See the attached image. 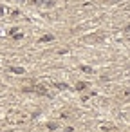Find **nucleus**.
Returning a JSON list of instances; mask_svg holds the SVG:
<instances>
[{"label":"nucleus","instance_id":"nucleus-1","mask_svg":"<svg viewBox=\"0 0 130 132\" xmlns=\"http://www.w3.org/2000/svg\"><path fill=\"white\" fill-rule=\"evenodd\" d=\"M11 71L16 72V74H24V69H22V67H11Z\"/></svg>","mask_w":130,"mask_h":132},{"label":"nucleus","instance_id":"nucleus-2","mask_svg":"<svg viewBox=\"0 0 130 132\" xmlns=\"http://www.w3.org/2000/svg\"><path fill=\"white\" fill-rule=\"evenodd\" d=\"M85 87H87V83H83V81H78V83H76V89H78V90H81V89H85Z\"/></svg>","mask_w":130,"mask_h":132},{"label":"nucleus","instance_id":"nucleus-3","mask_svg":"<svg viewBox=\"0 0 130 132\" xmlns=\"http://www.w3.org/2000/svg\"><path fill=\"white\" fill-rule=\"evenodd\" d=\"M51 40H53V36H51V35H47V36H44L40 42H51Z\"/></svg>","mask_w":130,"mask_h":132},{"label":"nucleus","instance_id":"nucleus-4","mask_svg":"<svg viewBox=\"0 0 130 132\" xmlns=\"http://www.w3.org/2000/svg\"><path fill=\"white\" fill-rule=\"evenodd\" d=\"M81 71H83V72H92V69H90V67H85V65L81 67Z\"/></svg>","mask_w":130,"mask_h":132},{"label":"nucleus","instance_id":"nucleus-5","mask_svg":"<svg viewBox=\"0 0 130 132\" xmlns=\"http://www.w3.org/2000/svg\"><path fill=\"white\" fill-rule=\"evenodd\" d=\"M56 87H60V89H67V83H56Z\"/></svg>","mask_w":130,"mask_h":132},{"label":"nucleus","instance_id":"nucleus-6","mask_svg":"<svg viewBox=\"0 0 130 132\" xmlns=\"http://www.w3.org/2000/svg\"><path fill=\"white\" fill-rule=\"evenodd\" d=\"M49 128L54 130V128H58V125H56V123H49Z\"/></svg>","mask_w":130,"mask_h":132}]
</instances>
